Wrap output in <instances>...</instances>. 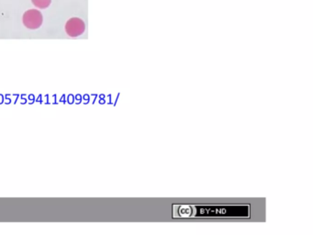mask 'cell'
Wrapping results in <instances>:
<instances>
[{
    "label": "cell",
    "mask_w": 313,
    "mask_h": 235,
    "mask_svg": "<svg viewBox=\"0 0 313 235\" xmlns=\"http://www.w3.org/2000/svg\"><path fill=\"white\" fill-rule=\"evenodd\" d=\"M193 207L190 206H176L174 208L175 217H188L192 215Z\"/></svg>",
    "instance_id": "cell-3"
},
{
    "label": "cell",
    "mask_w": 313,
    "mask_h": 235,
    "mask_svg": "<svg viewBox=\"0 0 313 235\" xmlns=\"http://www.w3.org/2000/svg\"><path fill=\"white\" fill-rule=\"evenodd\" d=\"M85 30H86V26L84 21L78 18L70 19L67 21V25H66L67 34L72 38L80 36L84 34Z\"/></svg>",
    "instance_id": "cell-2"
},
{
    "label": "cell",
    "mask_w": 313,
    "mask_h": 235,
    "mask_svg": "<svg viewBox=\"0 0 313 235\" xmlns=\"http://www.w3.org/2000/svg\"><path fill=\"white\" fill-rule=\"evenodd\" d=\"M34 6L40 8H46L50 6L52 0H32Z\"/></svg>",
    "instance_id": "cell-4"
},
{
    "label": "cell",
    "mask_w": 313,
    "mask_h": 235,
    "mask_svg": "<svg viewBox=\"0 0 313 235\" xmlns=\"http://www.w3.org/2000/svg\"><path fill=\"white\" fill-rule=\"evenodd\" d=\"M23 24L30 30L39 29L42 24V16L40 11L31 9L23 15Z\"/></svg>",
    "instance_id": "cell-1"
}]
</instances>
